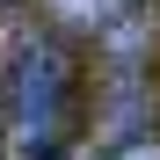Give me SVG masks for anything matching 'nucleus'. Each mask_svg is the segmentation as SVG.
I'll use <instances>...</instances> for the list:
<instances>
[{"label":"nucleus","mask_w":160,"mask_h":160,"mask_svg":"<svg viewBox=\"0 0 160 160\" xmlns=\"http://www.w3.org/2000/svg\"><path fill=\"white\" fill-rule=\"evenodd\" d=\"M0 138H8V124H0Z\"/></svg>","instance_id":"obj_4"},{"label":"nucleus","mask_w":160,"mask_h":160,"mask_svg":"<svg viewBox=\"0 0 160 160\" xmlns=\"http://www.w3.org/2000/svg\"><path fill=\"white\" fill-rule=\"evenodd\" d=\"M51 22L58 29H95V37H109L124 15H138V0H44Z\"/></svg>","instance_id":"obj_2"},{"label":"nucleus","mask_w":160,"mask_h":160,"mask_svg":"<svg viewBox=\"0 0 160 160\" xmlns=\"http://www.w3.org/2000/svg\"><path fill=\"white\" fill-rule=\"evenodd\" d=\"M117 160H160V146L153 138H131V146H117Z\"/></svg>","instance_id":"obj_3"},{"label":"nucleus","mask_w":160,"mask_h":160,"mask_svg":"<svg viewBox=\"0 0 160 160\" xmlns=\"http://www.w3.org/2000/svg\"><path fill=\"white\" fill-rule=\"evenodd\" d=\"M0 124H8L15 160H58L73 138V51L58 29H29L8 58V88H0Z\"/></svg>","instance_id":"obj_1"}]
</instances>
